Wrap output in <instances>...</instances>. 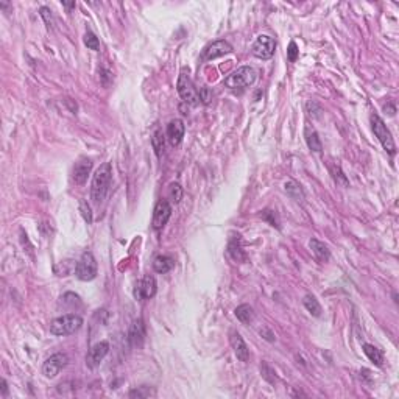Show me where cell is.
I'll use <instances>...</instances> for the list:
<instances>
[{
  "instance_id": "obj_11",
  "label": "cell",
  "mask_w": 399,
  "mask_h": 399,
  "mask_svg": "<svg viewBox=\"0 0 399 399\" xmlns=\"http://www.w3.org/2000/svg\"><path fill=\"white\" fill-rule=\"evenodd\" d=\"M156 290H157V284L154 276L145 275L136 285V296L139 299H150L156 295Z\"/></svg>"
},
{
  "instance_id": "obj_13",
  "label": "cell",
  "mask_w": 399,
  "mask_h": 399,
  "mask_svg": "<svg viewBox=\"0 0 399 399\" xmlns=\"http://www.w3.org/2000/svg\"><path fill=\"white\" fill-rule=\"evenodd\" d=\"M231 52H232L231 44L226 42V41H223V39H220V41H215V42H212V44H209V45L206 47L204 53H203V58L206 61H211V59L220 58V56L226 55V53H231Z\"/></svg>"
},
{
  "instance_id": "obj_15",
  "label": "cell",
  "mask_w": 399,
  "mask_h": 399,
  "mask_svg": "<svg viewBox=\"0 0 399 399\" xmlns=\"http://www.w3.org/2000/svg\"><path fill=\"white\" fill-rule=\"evenodd\" d=\"M231 345H232L235 357L241 362H248L250 349H248L247 343L244 342V339L241 337V334H238V332H231Z\"/></svg>"
},
{
  "instance_id": "obj_22",
  "label": "cell",
  "mask_w": 399,
  "mask_h": 399,
  "mask_svg": "<svg viewBox=\"0 0 399 399\" xmlns=\"http://www.w3.org/2000/svg\"><path fill=\"white\" fill-rule=\"evenodd\" d=\"M302 304H304V307L307 309V312L313 316H320L322 315V306H320V302H318V299L313 296V295H306L304 299H302Z\"/></svg>"
},
{
  "instance_id": "obj_5",
  "label": "cell",
  "mask_w": 399,
  "mask_h": 399,
  "mask_svg": "<svg viewBox=\"0 0 399 399\" xmlns=\"http://www.w3.org/2000/svg\"><path fill=\"white\" fill-rule=\"evenodd\" d=\"M178 94L180 97L187 103V105H192V106H198L200 105V94L197 91V88L194 86L192 79H190L189 73L186 70H181L180 73V78H178Z\"/></svg>"
},
{
  "instance_id": "obj_26",
  "label": "cell",
  "mask_w": 399,
  "mask_h": 399,
  "mask_svg": "<svg viewBox=\"0 0 399 399\" xmlns=\"http://www.w3.org/2000/svg\"><path fill=\"white\" fill-rule=\"evenodd\" d=\"M169 197L173 203H180L183 198V187L178 183H172L169 186Z\"/></svg>"
},
{
  "instance_id": "obj_25",
  "label": "cell",
  "mask_w": 399,
  "mask_h": 399,
  "mask_svg": "<svg viewBox=\"0 0 399 399\" xmlns=\"http://www.w3.org/2000/svg\"><path fill=\"white\" fill-rule=\"evenodd\" d=\"M228 253L231 254V258H232L234 261H237V262H244V261L247 259L245 253H244V250H242V245L238 244V242H235V241H232V242L229 244V247H228Z\"/></svg>"
},
{
  "instance_id": "obj_14",
  "label": "cell",
  "mask_w": 399,
  "mask_h": 399,
  "mask_svg": "<svg viewBox=\"0 0 399 399\" xmlns=\"http://www.w3.org/2000/svg\"><path fill=\"white\" fill-rule=\"evenodd\" d=\"M184 131H186V126H184L183 120H180V119H175L167 125V139H169L172 147H178L183 142Z\"/></svg>"
},
{
  "instance_id": "obj_16",
  "label": "cell",
  "mask_w": 399,
  "mask_h": 399,
  "mask_svg": "<svg viewBox=\"0 0 399 399\" xmlns=\"http://www.w3.org/2000/svg\"><path fill=\"white\" fill-rule=\"evenodd\" d=\"M143 339H145V325H143L142 320L133 322L130 332H128V340H130L131 346H140Z\"/></svg>"
},
{
  "instance_id": "obj_31",
  "label": "cell",
  "mask_w": 399,
  "mask_h": 399,
  "mask_svg": "<svg viewBox=\"0 0 399 399\" xmlns=\"http://www.w3.org/2000/svg\"><path fill=\"white\" fill-rule=\"evenodd\" d=\"M39 11H41V18L44 19V22H45L47 28L52 30V28H53V25H55V22H53V16H52V11H50L49 8H47V7H42Z\"/></svg>"
},
{
  "instance_id": "obj_12",
  "label": "cell",
  "mask_w": 399,
  "mask_h": 399,
  "mask_svg": "<svg viewBox=\"0 0 399 399\" xmlns=\"http://www.w3.org/2000/svg\"><path fill=\"white\" fill-rule=\"evenodd\" d=\"M109 353V343L108 342H99L97 345H94L89 351V354L86 357V365L89 368H95L99 366L100 362L106 357V354Z\"/></svg>"
},
{
  "instance_id": "obj_36",
  "label": "cell",
  "mask_w": 399,
  "mask_h": 399,
  "mask_svg": "<svg viewBox=\"0 0 399 399\" xmlns=\"http://www.w3.org/2000/svg\"><path fill=\"white\" fill-rule=\"evenodd\" d=\"M261 335H262V337H264L265 340H268V342H275V334L271 332L270 329H267V328H264V329L261 331Z\"/></svg>"
},
{
  "instance_id": "obj_32",
  "label": "cell",
  "mask_w": 399,
  "mask_h": 399,
  "mask_svg": "<svg viewBox=\"0 0 399 399\" xmlns=\"http://www.w3.org/2000/svg\"><path fill=\"white\" fill-rule=\"evenodd\" d=\"M148 396H154V390L148 387H140V388L130 391V397H148Z\"/></svg>"
},
{
  "instance_id": "obj_24",
  "label": "cell",
  "mask_w": 399,
  "mask_h": 399,
  "mask_svg": "<svg viewBox=\"0 0 399 399\" xmlns=\"http://www.w3.org/2000/svg\"><path fill=\"white\" fill-rule=\"evenodd\" d=\"M151 145H153V150L156 153L157 157H161L163 153H164V147H166V137L163 134L161 130H156L151 136Z\"/></svg>"
},
{
  "instance_id": "obj_21",
  "label": "cell",
  "mask_w": 399,
  "mask_h": 399,
  "mask_svg": "<svg viewBox=\"0 0 399 399\" xmlns=\"http://www.w3.org/2000/svg\"><path fill=\"white\" fill-rule=\"evenodd\" d=\"M235 316H237V320L244 323V325H248L254 320V310L251 306L248 304H242V306H238L235 310H234Z\"/></svg>"
},
{
  "instance_id": "obj_6",
  "label": "cell",
  "mask_w": 399,
  "mask_h": 399,
  "mask_svg": "<svg viewBox=\"0 0 399 399\" xmlns=\"http://www.w3.org/2000/svg\"><path fill=\"white\" fill-rule=\"evenodd\" d=\"M75 276L79 281H92L97 276V261L92 256V253H85L82 259L76 262Z\"/></svg>"
},
{
  "instance_id": "obj_20",
  "label": "cell",
  "mask_w": 399,
  "mask_h": 399,
  "mask_svg": "<svg viewBox=\"0 0 399 399\" xmlns=\"http://www.w3.org/2000/svg\"><path fill=\"white\" fill-rule=\"evenodd\" d=\"M175 267V261L170 256H157L153 261V270L156 273H169V271Z\"/></svg>"
},
{
  "instance_id": "obj_3",
  "label": "cell",
  "mask_w": 399,
  "mask_h": 399,
  "mask_svg": "<svg viewBox=\"0 0 399 399\" xmlns=\"http://www.w3.org/2000/svg\"><path fill=\"white\" fill-rule=\"evenodd\" d=\"M256 76H258V73L251 66H242L226 76L225 85H226V88H229L232 91L245 89L256 82Z\"/></svg>"
},
{
  "instance_id": "obj_23",
  "label": "cell",
  "mask_w": 399,
  "mask_h": 399,
  "mask_svg": "<svg viewBox=\"0 0 399 399\" xmlns=\"http://www.w3.org/2000/svg\"><path fill=\"white\" fill-rule=\"evenodd\" d=\"M284 189H285L287 195H289L290 198H293L295 201H302V200H304V192H302L301 186L296 181H287Z\"/></svg>"
},
{
  "instance_id": "obj_7",
  "label": "cell",
  "mask_w": 399,
  "mask_h": 399,
  "mask_svg": "<svg viewBox=\"0 0 399 399\" xmlns=\"http://www.w3.org/2000/svg\"><path fill=\"white\" fill-rule=\"evenodd\" d=\"M275 50H276V42H275V39L267 36V35L258 36L256 41H254V44H253V47H251L253 55L256 56V58H259V59H270V58H273Z\"/></svg>"
},
{
  "instance_id": "obj_2",
  "label": "cell",
  "mask_w": 399,
  "mask_h": 399,
  "mask_svg": "<svg viewBox=\"0 0 399 399\" xmlns=\"http://www.w3.org/2000/svg\"><path fill=\"white\" fill-rule=\"evenodd\" d=\"M83 326V318L76 313H66L62 316H58L50 323V332L58 337H64V335L75 334Z\"/></svg>"
},
{
  "instance_id": "obj_35",
  "label": "cell",
  "mask_w": 399,
  "mask_h": 399,
  "mask_svg": "<svg viewBox=\"0 0 399 399\" xmlns=\"http://www.w3.org/2000/svg\"><path fill=\"white\" fill-rule=\"evenodd\" d=\"M200 100H203L204 103H209L211 102V94H209V91H207L206 88H203V89H200Z\"/></svg>"
},
{
  "instance_id": "obj_18",
  "label": "cell",
  "mask_w": 399,
  "mask_h": 399,
  "mask_svg": "<svg viewBox=\"0 0 399 399\" xmlns=\"http://www.w3.org/2000/svg\"><path fill=\"white\" fill-rule=\"evenodd\" d=\"M304 136H306V142H307V147L315 151V153H322L323 150V145H322V140L318 137V133L315 131L313 126L307 125L306 130H304Z\"/></svg>"
},
{
  "instance_id": "obj_10",
  "label": "cell",
  "mask_w": 399,
  "mask_h": 399,
  "mask_svg": "<svg viewBox=\"0 0 399 399\" xmlns=\"http://www.w3.org/2000/svg\"><path fill=\"white\" fill-rule=\"evenodd\" d=\"M91 170H92L91 159L89 157H79L75 163L73 170H72V178H73L75 184H78V186L85 184L88 181V177L91 175Z\"/></svg>"
},
{
  "instance_id": "obj_27",
  "label": "cell",
  "mask_w": 399,
  "mask_h": 399,
  "mask_svg": "<svg viewBox=\"0 0 399 399\" xmlns=\"http://www.w3.org/2000/svg\"><path fill=\"white\" fill-rule=\"evenodd\" d=\"M85 44H86L88 49H91L94 52H99L100 50V41H99L97 36L92 33V31H88V33L85 35Z\"/></svg>"
},
{
  "instance_id": "obj_19",
  "label": "cell",
  "mask_w": 399,
  "mask_h": 399,
  "mask_svg": "<svg viewBox=\"0 0 399 399\" xmlns=\"http://www.w3.org/2000/svg\"><path fill=\"white\" fill-rule=\"evenodd\" d=\"M363 353H365L366 357L370 359V362H373L376 366H382V365H384V354H382V351L379 348H376L374 345L365 343L363 345Z\"/></svg>"
},
{
  "instance_id": "obj_38",
  "label": "cell",
  "mask_w": 399,
  "mask_h": 399,
  "mask_svg": "<svg viewBox=\"0 0 399 399\" xmlns=\"http://www.w3.org/2000/svg\"><path fill=\"white\" fill-rule=\"evenodd\" d=\"M66 8H75V4H62Z\"/></svg>"
},
{
  "instance_id": "obj_8",
  "label": "cell",
  "mask_w": 399,
  "mask_h": 399,
  "mask_svg": "<svg viewBox=\"0 0 399 399\" xmlns=\"http://www.w3.org/2000/svg\"><path fill=\"white\" fill-rule=\"evenodd\" d=\"M67 362H69V359H67L66 354L56 353V354L50 356L49 359L44 362V365H42V374L45 377H49V379H53L67 365Z\"/></svg>"
},
{
  "instance_id": "obj_28",
  "label": "cell",
  "mask_w": 399,
  "mask_h": 399,
  "mask_svg": "<svg viewBox=\"0 0 399 399\" xmlns=\"http://www.w3.org/2000/svg\"><path fill=\"white\" fill-rule=\"evenodd\" d=\"M331 172H332V177H334V180L337 181V184H342L343 187H348V186H349V181H348V178H346L345 175H343V172L340 170V167H339V166H334V167L331 169Z\"/></svg>"
},
{
  "instance_id": "obj_29",
  "label": "cell",
  "mask_w": 399,
  "mask_h": 399,
  "mask_svg": "<svg viewBox=\"0 0 399 399\" xmlns=\"http://www.w3.org/2000/svg\"><path fill=\"white\" fill-rule=\"evenodd\" d=\"M79 212H82L85 221L91 225L92 223V211H91V206L85 200H79Z\"/></svg>"
},
{
  "instance_id": "obj_34",
  "label": "cell",
  "mask_w": 399,
  "mask_h": 399,
  "mask_svg": "<svg viewBox=\"0 0 399 399\" xmlns=\"http://www.w3.org/2000/svg\"><path fill=\"white\" fill-rule=\"evenodd\" d=\"M271 226H275V228H279V221H278V218H276V215H275V212L273 211H264V215H262Z\"/></svg>"
},
{
  "instance_id": "obj_33",
  "label": "cell",
  "mask_w": 399,
  "mask_h": 399,
  "mask_svg": "<svg viewBox=\"0 0 399 399\" xmlns=\"http://www.w3.org/2000/svg\"><path fill=\"white\" fill-rule=\"evenodd\" d=\"M298 55H299V50H298V45L295 42H290L289 45V50H287V58H289L290 62H295L298 59Z\"/></svg>"
},
{
  "instance_id": "obj_17",
  "label": "cell",
  "mask_w": 399,
  "mask_h": 399,
  "mask_svg": "<svg viewBox=\"0 0 399 399\" xmlns=\"http://www.w3.org/2000/svg\"><path fill=\"white\" fill-rule=\"evenodd\" d=\"M309 247H310L313 256L316 258L318 262L325 264V262H328L331 259V251H329V248L323 242L316 241V238H312V241L309 242Z\"/></svg>"
},
{
  "instance_id": "obj_30",
  "label": "cell",
  "mask_w": 399,
  "mask_h": 399,
  "mask_svg": "<svg viewBox=\"0 0 399 399\" xmlns=\"http://www.w3.org/2000/svg\"><path fill=\"white\" fill-rule=\"evenodd\" d=\"M261 371H262V376H264L265 380H268L270 384H275V382H276V376H275V370L271 368V366H268L267 363H262Z\"/></svg>"
},
{
  "instance_id": "obj_9",
  "label": "cell",
  "mask_w": 399,
  "mask_h": 399,
  "mask_svg": "<svg viewBox=\"0 0 399 399\" xmlns=\"http://www.w3.org/2000/svg\"><path fill=\"white\" fill-rule=\"evenodd\" d=\"M172 217V206L167 200H159L153 211V228L161 229L167 225Z\"/></svg>"
},
{
  "instance_id": "obj_37",
  "label": "cell",
  "mask_w": 399,
  "mask_h": 399,
  "mask_svg": "<svg viewBox=\"0 0 399 399\" xmlns=\"http://www.w3.org/2000/svg\"><path fill=\"white\" fill-rule=\"evenodd\" d=\"M8 394V385H7V380H2V396H7Z\"/></svg>"
},
{
  "instance_id": "obj_4",
  "label": "cell",
  "mask_w": 399,
  "mask_h": 399,
  "mask_svg": "<svg viewBox=\"0 0 399 399\" xmlns=\"http://www.w3.org/2000/svg\"><path fill=\"white\" fill-rule=\"evenodd\" d=\"M370 120H371V128H373V131H374V136L379 139V142L382 143V147H384V150L393 156V154L396 153V145H394L393 136H391L390 130L387 128L385 122L382 120L377 114H373Z\"/></svg>"
},
{
  "instance_id": "obj_1",
  "label": "cell",
  "mask_w": 399,
  "mask_h": 399,
  "mask_svg": "<svg viewBox=\"0 0 399 399\" xmlns=\"http://www.w3.org/2000/svg\"><path fill=\"white\" fill-rule=\"evenodd\" d=\"M111 180H113V166H111V163H105L95 170L91 183V198L95 206H100L103 203Z\"/></svg>"
}]
</instances>
